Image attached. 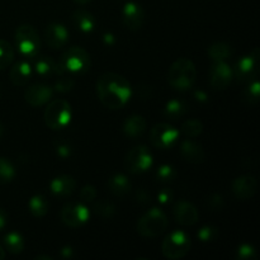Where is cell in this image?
Segmentation results:
<instances>
[{
    "label": "cell",
    "mask_w": 260,
    "mask_h": 260,
    "mask_svg": "<svg viewBox=\"0 0 260 260\" xmlns=\"http://www.w3.org/2000/svg\"><path fill=\"white\" fill-rule=\"evenodd\" d=\"M45 41L52 50H60L69 42V30L61 23H51L45 30Z\"/></svg>",
    "instance_id": "e0dca14e"
},
{
    "label": "cell",
    "mask_w": 260,
    "mask_h": 260,
    "mask_svg": "<svg viewBox=\"0 0 260 260\" xmlns=\"http://www.w3.org/2000/svg\"><path fill=\"white\" fill-rule=\"evenodd\" d=\"M96 198V189L93 185H85L80 190V200L81 202H91Z\"/></svg>",
    "instance_id": "8d00e7d4"
},
{
    "label": "cell",
    "mask_w": 260,
    "mask_h": 260,
    "mask_svg": "<svg viewBox=\"0 0 260 260\" xmlns=\"http://www.w3.org/2000/svg\"><path fill=\"white\" fill-rule=\"evenodd\" d=\"M33 70L41 78H51L55 75H63V71L61 69L60 62L53 60L52 57L48 56H41V57L36 58L35 65H33Z\"/></svg>",
    "instance_id": "ac0fdd59"
},
{
    "label": "cell",
    "mask_w": 260,
    "mask_h": 260,
    "mask_svg": "<svg viewBox=\"0 0 260 260\" xmlns=\"http://www.w3.org/2000/svg\"><path fill=\"white\" fill-rule=\"evenodd\" d=\"M89 210L83 203H68L61 211V221L71 229H78L88 222Z\"/></svg>",
    "instance_id": "8fae6325"
},
{
    "label": "cell",
    "mask_w": 260,
    "mask_h": 260,
    "mask_svg": "<svg viewBox=\"0 0 260 260\" xmlns=\"http://www.w3.org/2000/svg\"><path fill=\"white\" fill-rule=\"evenodd\" d=\"M216 236H217V231H216V229L210 228V226H205L198 233V238L202 241H212L215 240Z\"/></svg>",
    "instance_id": "74e56055"
},
{
    "label": "cell",
    "mask_w": 260,
    "mask_h": 260,
    "mask_svg": "<svg viewBox=\"0 0 260 260\" xmlns=\"http://www.w3.org/2000/svg\"><path fill=\"white\" fill-rule=\"evenodd\" d=\"M189 111V107L184 101H179V99H173L169 101L164 107V116L169 118L170 121H177V119L182 118Z\"/></svg>",
    "instance_id": "d4e9b609"
},
{
    "label": "cell",
    "mask_w": 260,
    "mask_h": 260,
    "mask_svg": "<svg viewBox=\"0 0 260 260\" xmlns=\"http://www.w3.org/2000/svg\"><path fill=\"white\" fill-rule=\"evenodd\" d=\"M236 256L238 259L241 260H253L256 258V251L249 244H243V245L239 246V249L236 250Z\"/></svg>",
    "instance_id": "836d02e7"
},
{
    "label": "cell",
    "mask_w": 260,
    "mask_h": 260,
    "mask_svg": "<svg viewBox=\"0 0 260 260\" xmlns=\"http://www.w3.org/2000/svg\"><path fill=\"white\" fill-rule=\"evenodd\" d=\"M208 57L213 61V62H218V61H226L233 56V47L226 42H216L210 46L207 51Z\"/></svg>",
    "instance_id": "484cf974"
},
{
    "label": "cell",
    "mask_w": 260,
    "mask_h": 260,
    "mask_svg": "<svg viewBox=\"0 0 260 260\" xmlns=\"http://www.w3.org/2000/svg\"><path fill=\"white\" fill-rule=\"evenodd\" d=\"M28 207L35 217H43L48 212V201L43 196L36 194L29 200Z\"/></svg>",
    "instance_id": "83f0119b"
},
{
    "label": "cell",
    "mask_w": 260,
    "mask_h": 260,
    "mask_svg": "<svg viewBox=\"0 0 260 260\" xmlns=\"http://www.w3.org/2000/svg\"><path fill=\"white\" fill-rule=\"evenodd\" d=\"M53 96V88L47 84H35L29 86L24 94L25 102L32 107H41L47 104Z\"/></svg>",
    "instance_id": "2e32d148"
},
{
    "label": "cell",
    "mask_w": 260,
    "mask_h": 260,
    "mask_svg": "<svg viewBox=\"0 0 260 260\" xmlns=\"http://www.w3.org/2000/svg\"><path fill=\"white\" fill-rule=\"evenodd\" d=\"M156 177H157V179L162 183L172 182V180L175 178L174 168L170 167V165H161V167L157 169Z\"/></svg>",
    "instance_id": "d6a6232c"
},
{
    "label": "cell",
    "mask_w": 260,
    "mask_h": 260,
    "mask_svg": "<svg viewBox=\"0 0 260 260\" xmlns=\"http://www.w3.org/2000/svg\"><path fill=\"white\" fill-rule=\"evenodd\" d=\"M73 23L83 33L93 32L96 25V19L86 9H76L73 13Z\"/></svg>",
    "instance_id": "603a6c76"
},
{
    "label": "cell",
    "mask_w": 260,
    "mask_h": 260,
    "mask_svg": "<svg viewBox=\"0 0 260 260\" xmlns=\"http://www.w3.org/2000/svg\"><path fill=\"white\" fill-rule=\"evenodd\" d=\"M15 47L25 58L37 57L41 50V38L37 30L29 24H22L17 28L14 35Z\"/></svg>",
    "instance_id": "277c9868"
},
{
    "label": "cell",
    "mask_w": 260,
    "mask_h": 260,
    "mask_svg": "<svg viewBox=\"0 0 260 260\" xmlns=\"http://www.w3.org/2000/svg\"><path fill=\"white\" fill-rule=\"evenodd\" d=\"M74 3H76V4H79V5H85V4H88V3H90L91 0H73Z\"/></svg>",
    "instance_id": "60d3db41"
},
{
    "label": "cell",
    "mask_w": 260,
    "mask_h": 260,
    "mask_svg": "<svg viewBox=\"0 0 260 260\" xmlns=\"http://www.w3.org/2000/svg\"><path fill=\"white\" fill-rule=\"evenodd\" d=\"M197 80V69L189 58H178L168 71V83L174 90L185 93L190 90Z\"/></svg>",
    "instance_id": "7a4b0ae2"
},
{
    "label": "cell",
    "mask_w": 260,
    "mask_h": 260,
    "mask_svg": "<svg viewBox=\"0 0 260 260\" xmlns=\"http://www.w3.org/2000/svg\"><path fill=\"white\" fill-rule=\"evenodd\" d=\"M179 137V131L169 123H157L150 131V142L160 150L170 149Z\"/></svg>",
    "instance_id": "30bf717a"
},
{
    "label": "cell",
    "mask_w": 260,
    "mask_h": 260,
    "mask_svg": "<svg viewBox=\"0 0 260 260\" xmlns=\"http://www.w3.org/2000/svg\"><path fill=\"white\" fill-rule=\"evenodd\" d=\"M146 126L147 122L144 117L139 116V114H134V116L128 117L124 121L123 132L127 137L135 140L144 135V132L146 131Z\"/></svg>",
    "instance_id": "7402d4cb"
},
{
    "label": "cell",
    "mask_w": 260,
    "mask_h": 260,
    "mask_svg": "<svg viewBox=\"0 0 260 260\" xmlns=\"http://www.w3.org/2000/svg\"><path fill=\"white\" fill-rule=\"evenodd\" d=\"M95 212L102 217H111L114 213V206L109 202H99L95 205Z\"/></svg>",
    "instance_id": "d590c367"
},
{
    "label": "cell",
    "mask_w": 260,
    "mask_h": 260,
    "mask_svg": "<svg viewBox=\"0 0 260 260\" xmlns=\"http://www.w3.org/2000/svg\"><path fill=\"white\" fill-rule=\"evenodd\" d=\"M74 84H75V81L73 78H70V76L66 78V76L61 75V78H58L56 81L55 90H57L58 93H68L74 88Z\"/></svg>",
    "instance_id": "e575fe53"
},
{
    "label": "cell",
    "mask_w": 260,
    "mask_h": 260,
    "mask_svg": "<svg viewBox=\"0 0 260 260\" xmlns=\"http://www.w3.org/2000/svg\"><path fill=\"white\" fill-rule=\"evenodd\" d=\"M33 69L27 60H20L13 65L9 71V79L13 85L24 86L29 83L32 78Z\"/></svg>",
    "instance_id": "ffe728a7"
},
{
    "label": "cell",
    "mask_w": 260,
    "mask_h": 260,
    "mask_svg": "<svg viewBox=\"0 0 260 260\" xmlns=\"http://www.w3.org/2000/svg\"><path fill=\"white\" fill-rule=\"evenodd\" d=\"M108 189L116 197H124L132 189V184L124 174H114L108 180Z\"/></svg>",
    "instance_id": "cb8c5ba5"
},
{
    "label": "cell",
    "mask_w": 260,
    "mask_h": 260,
    "mask_svg": "<svg viewBox=\"0 0 260 260\" xmlns=\"http://www.w3.org/2000/svg\"><path fill=\"white\" fill-rule=\"evenodd\" d=\"M157 200H159L160 203H168L170 200H172V192L169 189H164L159 193L157 196Z\"/></svg>",
    "instance_id": "f35d334b"
},
{
    "label": "cell",
    "mask_w": 260,
    "mask_h": 260,
    "mask_svg": "<svg viewBox=\"0 0 260 260\" xmlns=\"http://www.w3.org/2000/svg\"><path fill=\"white\" fill-rule=\"evenodd\" d=\"M182 132L188 139H196L203 132L202 122L198 119H188L182 124Z\"/></svg>",
    "instance_id": "4dcf8cb0"
},
{
    "label": "cell",
    "mask_w": 260,
    "mask_h": 260,
    "mask_svg": "<svg viewBox=\"0 0 260 260\" xmlns=\"http://www.w3.org/2000/svg\"><path fill=\"white\" fill-rule=\"evenodd\" d=\"M4 256H5V251H4V249H3L2 246H0V260L4 259Z\"/></svg>",
    "instance_id": "b9f144b4"
},
{
    "label": "cell",
    "mask_w": 260,
    "mask_h": 260,
    "mask_svg": "<svg viewBox=\"0 0 260 260\" xmlns=\"http://www.w3.org/2000/svg\"><path fill=\"white\" fill-rule=\"evenodd\" d=\"M7 222H8L7 212H5V211L0 207V230H3V229L7 226Z\"/></svg>",
    "instance_id": "ab89813d"
},
{
    "label": "cell",
    "mask_w": 260,
    "mask_h": 260,
    "mask_svg": "<svg viewBox=\"0 0 260 260\" xmlns=\"http://www.w3.org/2000/svg\"><path fill=\"white\" fill-rule=\"evenodd\" d=\"M76 188V182L71 175L62 174L52 179L50 184V190L56 197H68L73 194Z\"/></svg>",
    "instance_id": "44dd1931"
},
{
    "label": "cell",
    "mask_w": 260,
    "mask_h": 260,
    "mask_svg": "<svg viewBox=\"0 0 260 260\" xmlns=\"http://www.w3.org/2000/svg\"><path fill=\"white\" fill-rule=\"evenodd\" d=\"M173 215H174L177 223L182 226H193L198 222L200 213L197 207L188 201H179L173 207Z\"/></svg>",
    "instance_id": "5bb4252c"
},
{
    "label": "cell",
    "mask_w": 260,
    "mask_h": 260,
    "mask_svg": "<svg viewBox=\"0 0 260 260\" xmlns=\"http://www.w3.org/2000/svg\"><path fill=\"white\" fill-rule=\"evenodd\" d=\"M58 62H60L63 74L86 73L91 65L90 55L88 53V51L84 50L83 47H78V46H74L65 51Z\"/></svg>",
    "instance_id": "52a82bcc"
},
{
    "label": "cell",
    "mask_w": 260,
    "mask_h": 260,
    "mask_svg": "<svg viewBox=\"0 0 260 260\" xmlns=\"http://www.w3.org/2000/svg\"><path fill=\"white\" fill-rule=\"evenodd\" d=\"M45 123L51 129H62L70 123L73 112L71 106L65 99H55L45 109Z\"/></svg>",
    "instance_id": "5b68a950"
},
{
    "label": "cell",
    "mask_w": 260,
    "mask_h": 260,
    "mask_svg": "<svg viewBox=\"0 0 260 260\" xmlns=\"http://www.w3.org/2000/svg\"><path fill=\"white\" fill-rule=\"evenodd\" d=\"M14 60V48L5 40H0V70L8 68Z\"/></svg>",
    "instance_id": "f546056e"
},
{
    "label": "cell",
    "mask_w": 260,
    "mask_h": 260,
    "mask_svg": "<svg viewBox=\"0 0 260 260\" xmlns=\"http://www.w3.org/2000/svg\"><path fill=\"white\" fill-rule=\"evenodd\" d=\"M3 134H4V127H3V124L0 123V139H2Z\"/></svg>",
    "instance_id": "7bdbcfd3"
},
{
    "label": "cell",
    "mask_w": 260,
    "mask_h": 260,
    "mask_svg": "<svg viewBox=\"0 0 260 260\" xmlns=\"http://www.w3.org/2000/svg\"><path fill=\"white\" fill-rule=\"evenodd\" d=\"M127 170L132 174H142L147 172L152 165V155L150 150L144 145L135 146L131 151L127 154L124 160Z\"/></svg>",
    "instance_id": "9c48e42d"
},
{
    "label": "cell",
    "mask_w": 260,
    "mask_h": 260,
    "mask_svg": "<svg viewBox=\"0 0 260 260\" xmlns=\"http://www.w3.org/2000/svg\"><path fill=\"white\" fill-rule=\"evenodd\" d=\"M122 19H123L124 25L127 29L132 30V32H137L142 28L145 22V13L141 5H139L135 2L127 3L123 7V12H122Z\"/></svg>",
    "instance_id": "9a60e30c"
},
{
    "label": "cell",
    "mask_w": 260,
    "mask_h": 260,
    "mask_svg": "<svg viewBox=\"0 0 260 260\" xmlns=\"http://www.w3.org/2000/svg\"><path fill=\"white\" fill-rule=\"evenodd\" d=\"M168 225H169V221L164 211L154 207L140 217L136 229L140 235L151 239L165 233Z\"/></svg>",
    "instance_id": "3957f363"
},
{
    "label": "cell",
    "mask_w": 260,
    "mask_h": 260,
    "mask_svg": "<svg viewBox=\"0 0 260 260\" xmlns=\"http://www.w3.org/2000/svg\"><path fill=\"white\" fill-rule=\"evenodd\" d=\"M231 190L238 200H250L258 192V180L253 175H240L233 180Z\"/></svg>",
    "instance_id": "4fadbf2b"
},
{
    "label": "cell",
    "mask_w": 260,
    "mask_h": 260,
    "mask_svg": "<svg viewBox=\"0 0 260 260\" xmlns=\"http://www.w3.org/2000/svg\"><path fill=\"white\" fill-rule=\"evenodd\" d=\"M15 177V168L9 160L0 157V184H8Z\"/></svg>",
    "instance_id": "1f68e13d"
},
{
    "label": "cell",
    "mask_w": 260,
    "mask_h": 260,
    "mask_svg": "<svg viewBox=\"0 0 260 260\" xmlns=\"http://www.w3.org/2000/svg\"><path fill=\"white\" fill-rule=\"evenodd\" d=\"M260 96V84L256 79H254L253 81H250L248 88L243 91L241 94V101L244 103L249 104V106H253V104H256L259 102Z\"/></svg>",
    "instance_id": "f1b7e54d"
},
{
    "label": "cell",
    "mask_w": 260,
    "mask_h": 260,
    "mask_svg": "<svg viewBox=\"0 0 260 260\" xmlns=\"http://www.w3.org/2000/svg\"><path fill=\"white\" fill-rule=\"evenodd\" d=\"M4 246L8 253L17 255L24 250V240L18 233H9L4 236Z\"/></svg>",
    "instance_id": "4316f807"
},
{
    "label": "cell",
    "mask_w": 260,
    "mask_h": 260,
    "mask_svg": "<svg viewBox=\"0 0 260 260\" xmlns=\"http://www.w3.org/2000/svg\"><path fill=\"white\" fill-rule=\"evenodd\" d=\"M234 79L233 68L226 61L213 62L210 69V84L215 90H225Z\"/></svg>",
    "instance_id": "7c38bea8"
},
{
    "label": "cell",
    "mask_w": 260,
    "mask_h": 260,
    "mask_svg": "<svg viewBox=\"0 0 260 260\" xmlns=\"http://www.w3.org/2000/svg\"><path fill=\"white\" fill-rule=\"evenodd\" d=\"M180 155L190 164H202L206 160V152L202 145L193 140H185L180 144Z\"/></svg>",
    "instance_id": "d6986e66"
},
{
    "label": "cell",
    "mask_w": 260,
    "mask_h": 260,
    "mask_svg": "<svg viewBox=\"0 0 260 260\" xmlns=\"http://www.w3.org/2000/svg\"><path fill=\"white\" fill-rule=\"evenodd\" d=\"M192 248L189 235L184 231H173L164 239L161 245V253L167 259L178 260L187 255Z\"/></svg>",
    "instance_id": "8992f818"
},
{
    "label": "cell",
    "mask_w": 260,
    "mask_h": 260,
    "mask_svg": "<svg viewBox=\"0 0 260 260\" xmlns=\"http://www.w3.org/2000/svg\"><path fill=\"white\" fill-rule=\"evenodd\" d=\"M259 50L254 48L250 53L238 60L235 68L233 69V73L234 78L239 83H250L256 79L259 71Z\"/></svg>",
    "instance_id": "ba28073f"
},
{
    "label": "cell",
    "mask_w": 260,
    "mask_h": 260,
    "mask_svg": "<svg viewBox=\"0 0 260 260\" xmlns=\"http://www.w3.org/2000/svg\"><path fill=\"white\" fill-rule=\"evenodd\" d=\"M96 94L106 108L121 109L131 98V84L124 76L117 73H106L96 81Z\"/></svg>",
    "instance_id": "6da1fadb"
}]
</instances>
